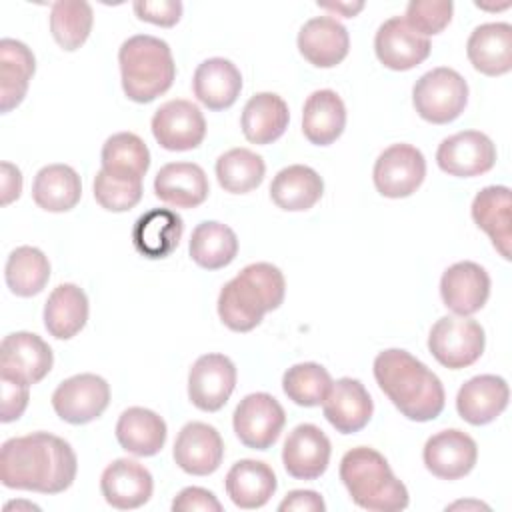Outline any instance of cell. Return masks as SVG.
<instances>
[{"label":"cell","instance_id":"cell-1","mask_svg":"<svg viewBox=\"0 0 512 512\" xmlns=\"http://www.w3.org/2000/svg\"><path fill=\"white\" fill-rule=\"evenodd\" d=\"M76 472L72 446L50 432H32L2 444L0 480L6 488L60 494L72 486Z\"/></svg>","mask_w":512,"mask_h":512},{"label":"cell","instance_id":"cell-2","mask_svg":"<svg viewBox=\"0 0 512 512\" xmlns=\"http://www.w3.org/2000/svg\"><path fill=\"white\" fill-rule=\"evenodd\" d=\"M374 378L408 420L428 422L444 410L446 394L440 378L402 348H388L374 358Z\"/></svg>","mask_w":512,"mask_h":512},{"label":"cell","instance_id":"cell-3","mask_svg":"<svg viewBox=\"0 0 512 512\" xmlns=\"http://www.w3.org/2000/svg\"><path fill=\"white\" fill-rule=\"evenodd\" d=\"M286 282L280 268L270 262L244 266L218 294V316L232 332L254 330L266 312L284 302Z\"/></svg>","mask_w":512,"mask_h":512},{"label":"cell","instance_id":"cell-4","mask_svg":"<svg viewBox=\"0 0 512 512\" xmlns=\"http://www.w3.org/2000/svg\"><path fill=\"white\" fill-rule=\"evenodd\" d=\"M340 480L352 502L370 512H398L410 502L406 486L374 448L356 446L340 460Z\"/></svg>","mask_w":512,"mask_h":512},{"label":"cell","instance_id":"cell-5","mask_svg":"<svg viewBox=\"0 0 512 512\" xmlns=\"http://www.w3.org/2000/svg\"><path fill=\"white\" fill-rule=\"evenodd\" d=\"M118 64L122 90L138 104L152 102L168 92L176 78L170 46L150 34H136L124 40L118 50Z\"/></svg>","mask_w":512,"mask_h":512},{"label":"cell","instance_id":"cell-6","mask_svg":"<svg viewBox=\"0 0 512 512\" xmlns=\"http://www.w3.org/2000/svg\"><path fill=\"white\" fill-rule=\"evenodd\" d=\"M412 104L422 120L448 124L464 112L468 104V84L454 68H432L416 80Z\"/></svg>","mask_w":512,"mask_h":512},{"label":"cell","instance_id":"cell-7","mask_svg":"<svg viewBox=\"0 0 512 512\" xmlns=\"http://www.w3.org/2000/svg\"><path fill=\"white\" fill-rule=\"evenodd\" d=\"M484 328L468 316H442L428 334L430 354L446 368L472 366L484 352Z\"/></svg>","mask_w":512,"mask_h":512},{"label":"cell","instance_id":"cell-8","mask_svg":"<svg viewBox=\"0 0 512 512\" xmlns=\"http://www.w3.org/2000/svg\"><path fill=\"white\" fill-rule=\"evenodd\" d=\"M284 424V408L266 392L244 396L232 414V426L238 440L252 450H268L280 438Z\"/></svg>","mask_w":512,"mask_h":512},{"label":"cell","instance_id":"cell-9","mask_svg":"<svg viewBox=\"0 0 512 512\" xmlns=\"http://www.w3.org/2000/svg\"><path fill=\"white\" fill-rule=\"evenodd\" d=\"M426 176L424 154L412 144H392L374 162L376 190L386 198L412 196Z\"/></svg>","mask_w":512,"mask_h":512},{"label":"cell","instance_id":"cell-10","mask_svg":"<svg viewBox=\"0 0 512 512\" xmlns=\"http://www.w3.org/2000/svg\"><path fill=\"white\" fill-rule=\"evenodd\" d=\"M110 404V386L98 374H76L58 384L52 394L54 412L68 424H88Z\"/></svg>","mask_w":512,"mask_h":512},{"label":"cell","instance_id":"cell-11","mask_svg":"<svg viewBox=\"0 0 512 512\" xmlns=\"http://www.w3.org/2000/svg\"><path fill=\"white\" fill-rule=\"evenodd\" d=\"M152 134L164 150H194L206 136V120L190 100H168L152 116Z\"/></svg>","mask_w":512,"mask_h":512},{"label":"cell","instance_id":"cell-12","mask_svg":"<svg viewBox=\"0 0 512 512\" xmlns=\"http://www.w3.org/2000/svg\"><path fill=\"white\" fill-rule=\"evenodd\" d=\"M436 162L450 176L474 178L494 168L496 146L484 132L464 130L440 142Z\"/></svg>","mask_w":512,"mask_h":512},{"label":"cell","instance_id":"cell-13","mask_svg":"<svg viewBox=\"0 0 512 512\" xmlns=\"http://www.w3.org/2000/svg\"><path fill=\"white\" fill-rule=\"evenodd\" d=\"M236 388V366L224 354H202L188 372V398L202 412H218Z\"/></svg>","mask_w":512,"mask_h":512},{"label":"cell","instance_id":"cell-14","mask_svg":"<svg viewBox=\"0 0 512 512\" xmlns=\"http://www.w3.org/2000/svg\"><path fill=\"white\" fill-rule=\"evenodd\" d=\"M54 364L52 348L32 332H12L0 344V376L38 384Z\"/></svg>","mask_w":512,"mask_h":512},{"label":"cell","instance_id":"cell-15","mask_svg":"<svg viewBox=\"0 0 512 512\" xmlns=\"http://www.w3.org/2000/svg\"><path fill=\"white\" fill-rule=\"evenodd\" d=\"M424 466L436 478L458 480L472 472L478 460V446L472 436L458 428L440 430L430 436L422 450Z\"/></svg>","mask_w":512,"mask_h":512},{"label":"cell","instance_id":"cell-16","mask_svg":"<svg viewBox=\"0 0 512 512\" xmlns=\"http://www.w3.org/2000/svg\"><path fill=\"white\" fill-rule=\"evenodd\" d=\"M430 40L408 26L404 16H392L380 24L374 36L378 60L396 72L412 70L430 56Z\"/></svg>","mask_w":512,"mask_h":512},{"label":"cell","instance_id":"cell-17","mask_svg":"<svg viewBox=\"0 0 512 512\" xmlns=\"http://www.w3.org/2000/svg\"><path fill=\"white\" fill-rule=\"evenodd\" d=\"M172 456L186 474L208 476L222 464L224 442L214 426L206 422H188L176 436Z\"/></svg>","mask_w":512,"mask_h":512},{"label":"cell","instance_id":"cell-18","mask_svg":"<svg viewBox=\"0 0 512 512\" xmlns=\"http://www.w3.org/2000/svg\"><path fill=\"white\" fill-rule=\"evenodd\" d=\"M322 410L336 432L354 434L370 422L374 402L360 380L344 376L330 384L322 400Z\"/></svg>","mask_w":512,"mask_h":512},{"label":"cell","instance_id":"cell-19","mask_svg":"<svg viewBox=\"0 0 512 512\" xmlns=\"http://www.w3.org/2000/svg\"><path fill=\"white\" fill-rule=\"evenodd\" d=\"M440 296L456 316H472L490 296V276L476 262H456L440 278Z\"/></svg>","mask_w":512,"mask_h":512},{"label":"cell","instance_id":"cell-20","mask_svg":"<svg viewBox=\"0 0 512 512\" xmlns=\"http://www.w3.org/2000/svg\"><path fill=\"white\" fill-rule=\"evenodd\" d=\"M330 440L316 424H298L282 448V464L292 478L316 480L330 462Z\"/></svg>","mask_w":512,"mask_h":512},{"label":"cell","instance_id":"cell-21","mask_svg":"<svg viewBox=\"0 0 512 512\" xmlns=\"http://www.w3.org/2000/svg\"><path fill=\"white\" fill-rule=\"evenodd\" d=\"M154 490L152 474L146 466L130 458H118L108 464L100 478L104 500L118 510H134L144 506Z\"/></svg>","mask_w":512,"mask_h":512},{"label":"cell","instance_id":"cell-22","mask_svg":"<svg viewBox=\"0 0 512 512\" xmlns=\"http://www.w3.org/2000/svg\"><path fill=\"white\" fill-rule=\"evenodd\" d=\"M510 390L502 376L480 374L464 382L456 394V410L472 426L494 422L508 406Z\"/></svg>","mask_w":512,"mask_h":512},{"label":"cell","instance_id":"cell-23","mask_svg":"<svg viewBox=\"0 0 512 512\" xmlns=\"http://www.w3.org/2000/svg\"><path fill=\"white\" fill-rule=\"evenodd\" d=\"M298 50L312 66L334 68L348 56L350 36L336 18L316 16L300 28Z\"/></svg>","mask_w":512,"mask_h":512},{"label":"cell","instance_id":"cell-24","mask_svg":"<svg viewBox=\"0 0 512 512\" xmlns=\"http://www.w3.org/2000/svg\"><path fill=\"white\" fill-rule=\"evenodd\" d=\"M210 192L208 176L194 162L164 164L154 178V194L174 208H196Z\"/></svg>","mask_w":512,"mask_h":512},{"label":"cell","instance_id":"cell-25","mask_svg":"<svg viewBox=\"0 0 512 512\" xmlns=\"http://www.w3.org/2000/svg\"><path fill=\"white\" fill-rule=\"evenodd\" d=\"M184 222L170 208H152L138 216L132 226V244L138 254L150 260L170 256L182 238Z\"/></svg>","mask_w":512,"mask_h":512},{"label":"cell","instance_id":"cell-26","mask_svg":"<svg viewBox=\"0 0 512 512\" xmlns=\"http://www.w3.org/2000/svg\"><path fill=\"white\" fill-rule=\"evenodd\" d=\"M466 54L474 70L486 76H502L512 68V26L488 22L472 30Z\"/></svg>","mask_w":512,"mask_h":512},{"label":"cell","instance_id":"cell-27","mask_svg":"<svg viewBox=\"0 0 512 512\" xmlns=\"http://www.w3.org/2000/svg\"><path fill=\"white\" fill-rule=\"evenodd\" d=\"M224 486L234 506L242 510H254L268 504L276 492L278 482L274 470L266 462L244 458L232 464Z\"/></svg>","mask_w":512,"mask_h":512},{"label":"cell","instance_id":"cell-28","mask_svg":"<svg viewBox=\"0 0 512 512\" xmlns=\"http://www.w3.org/2000/svg\"><path fill=\"white\" fill-rule=\"evenodd\" d=\"M194 96L208 110L230 108L242 90V74L234 62L226 58H208L198 64L192 78Z\"/></svg>","mask_w":512,"mask_h":512},{"label":"cell","instance_id":"cell-29","mask_svg":"<svg viewBox=\"0 0 512 512\" xmlns=\"http://www.w3.org/2000/svg\"><path fill=\"white\" fill-rule=\"evenodd\" d=\"M510 188L508 186H486L472 200V220L484 230L492 246L504 260H510L512 228H510Z\"/></svg>","mask_w":512,"mask_h":512},{"label":"cell","instance_id":"cell-30","mask_svg":"<svg viewBox=\"0 0 512 512\" xmlns=\"http://www.w3.org/2000/svg\"><path fill=\"white\" fill-rule=\"evenodd\" d=\"M288 120H290L288 104L278 94L258 92L246 102L242 110L240 126L248 142L266 146L278 140L286 132Z\"/></svg>","mask_w":512,"mask_h":512},{"label":"cell","instance_id":"cell-31","mask_svg":"<svg viewBox=\"0 0 512 512\" xmlns=\"http://www.w3.org/2000/svg\"><path fill=\"white\" fill-rule=\"evenodd\" d=\"M36 60L32 50L14 38L0 40V110L2 114L16 108L34 76Z\"/></svg>","mask_w":512,"mask_h":512},{"label":"cell","instance_id":"cell-32","mask_svg":"<svg viewBox=\"0 0 512 512\" xmlns=\"http://www.w3.org/2000/svg\"><path fill=\"white\" fill-rule=\"evenodd\" d=\"M346 126V106L334 90L312 92L302 108V132L308 142L328 146L340 138Z\"/></svg>","mask_w":512,"mask_h":512},{"label":"cell","instance_id":"cell-33","mask_svg":"<svg viewBox=\"0 0 512 512\" xmlns=\"http://www.w3.org/2000/svg\"><path fill=\"white\" fill-rule=\"evenodd\" d=\"M88 320V296L70 282L58 284L44 304V326L58 340L74 338Z\"/></svg>","mask_w":512,"mask_h":512},{"label":"cell","instance_id":"cell-34","mask_svg":"<svg viewBox=\"0 0 512 512\" xmlns=\"http://www.w3.org/2000/svg\"><path fill=\"white\" fill-rule=\"evenodd\" d=\"M166 422L154 410L132 406L116 422L118 444L134 456H154L166 442Z\"/></svg>","mask_w":512,"mask_h":512},{"label":"cell","instance_id":"cell-35","mask_svg":"<svg viewBox=\"0 0 512 512\" xmlns=\"http://www.w3.org/2000/svg\"><path fill=\"white\" fill-rule=\"evenodd\" d=\"M324 192V180L320 174L304 164H292L282 168L270 184L272 202L286 212L310 210Z\"/></svg>","mask_w":512,"mask_h":512},{"label":"cell","instance_id":"cell-36","mask_svg":"<svg viewBox=\"0 0 512 512\" xmlns=\"http://www.w3.org/2000/svg\"><path fill=\"white\" fill-rule=\"evenodd\" d=\"M80 196V176L68 164H48L34 176L32 198L46 212H68L80 202Z\"/></svg>","mask_w":512,"mask_h":512},{"label":"cell","instance_id":"cell-37","mask_svg":"<svg viewBox=\"0 0 512 512\" xmlns=\"http://www.w3.org/2000/svg\"><path fill=\"white\" fill-rule=\"evenodd\" d=\"M102 170L114 178L142 182L150 168V150L134 132H118L102 146Z\"/></svg>","mask_w":512,"mask_h":512},{"label":"cell","instance_id":"cell-38","mask_svg":"<svg viewBox=\"0 0 512 512\" xmlns=\"http://www.w3.org/2000/svg\"><path fill=\"white\" fill-rule=\"evenodd\" d=\"M190 258L204 270H220L238 254V238L234 230L216 220L200 222L190 236Z\"/></svg>","mask_w":512,"mask_h":512},{"label":"cell","instance_id":"cell-39","mask_svg":"<svg viewBox=\"0 0 512 512\" xmlns=\"http://www.w3.org/2000/svg\"><path fill=\"white\" fill-rule=\"evenodd\" d=\"M6 286L20 298L36 296L50 280V262L46 254L34 246H18L10 252L4 266Z\"/></svg>","mask_w":512,"mask_h":512},{"label":"cell","instance_id":"cell-40","mask_svg":"<svg viewBox=\"0 0 512 512\" xmlns=\"http://www.w3.org/2000/svg\"><path fill=\"white\" fill-rule=\"evenodd\" d=\"M266 164L260 154L248 148H232L216 160L218 184L230 194H246L264 180Z\"/></svg>","mask_w":512,"mask_h":512},{"label":"cell","instance_id":"cell-41","mask_svg":"<svg viewBox=\"0 0 512 512\" xmlns=\"http://www.w3.org/2000/svg\"><path fill=\"white\" fill-rule=\"evenodd\" d=\"M94 22L92 6L84 0H58L50 10V32L56 44L68 52L78 50L90 36Z\"/></svg>","mask_w":512,"mask_h":512},{"label":"cell","instance_id":"cell-42","mask_svg":"<svg viewBox=\"0 0 512 512\" xmlns=\"http://www.w3.org/2000/svg\"><path fill=\"white\" fill-rule=\"evenodd\" d=\"M332 378L328 370L316 362H300L290 366L282 376L284 394L298 406H318L322 404Z\"/></svg>","mask_w":512,"mask_h":512},{"label":"cell","instance_id":"cell-43","mask_svg":"<svg viewBox=\"0 0 512 512\" xmlns=\"http://www.w3.org/2000/svg\"><path fill=\"white\" fill-rule=\"evenodd\" d=\"M94 198L108 212H126L142 198V182L122 180L106 174L102 168L94 176Z\"/></svg>","mask_w":512,"mask_h":512},{"label":"cell","instance_id":"cell-44","mask_svg":"<svg viewBox=\"0 0 512 512\" xmlns=\"http://www.w3.org/2000/svg\"><path fill=\"white\" fill-rule=\"evenodd\" d=\"M454 4L450 0H412L406 6L404 20L422 36L440 34L452 20Z\"/></svg>","mask_w":512,"mask_h":512},{"label":"cell","instance_id":"cell-45","mask_svg":"<svg viewBox=\"0 0 512 512\" xmlns=\"http://www.w3.org/2000/svg\"><path fill=\"white\" fill-rule=\"evenodd\" d=\"M132 8L138 20L164 28L174 26L182 16L180 0H138L132 4Z\"/></svg>","mask_w":512,"mask_h":512},{"label":"cell","instance_id":"cell-46","mask_svg":"<svg viewBox=\"0 0 512 512\" xmlns=\"http://www.w3.org/2000/svg\"><path fill=\"white\" fill-rule=\"evenodd\" d=\"M0 382H2L0 420L4 424H8V422L18 420L24 414V410L28 406V398H30V392H28L30 386L20 380L6 378V376H0Z\"/></svg>","mask_w":512,"mask_h":512},{"label":"cell","instance_id":"cell-47","mask_svg":"<svg viewBox=\"0 0 512 512\" xmlns=\"http://www.w3.org/2000/svg\"><path fill=\"white\" fill-rule=\"evenodd\" d=\"M172 510L174 512H220L222 504L218 498L200 486H188L178 492V496L172 500Z\"/></svg>","mask_w":512,"mask_h":512},{"label":"cell","instance_id":"cell-48","mask_svg":"<svg viewBox=\"0 0 512 512\" xmlns=\"http://www.w3.org/2000/svg\"><path fill=\"white\" fill-rule=\"evenodd\" d=\"M280 512L294 510V512H324L326 504L322 496L314 490H292L286 498L278 504Z\"/></svg>","mask_w":512,"mask_h":512},{"label":"cell","instance_id":"cell-49","mask_svg":"<svg viewBox=\"0 0 512 512\" xmlns=\"http://www.w3.org/2000/svg\"><path fill=\"white\" fill-rule=\"evenodd\" d=\"M0 170H2V176H0L2 206H8L22 192V172L14 164H10V162H2Z\"/></svg>","mask_w":512,"mask_h":512},{"label":"cell","instance_id":"cell-50","mask_svg":"<svg viewBox=\"0 0 512 512\" xmlns=\"http://www.w3.org/2000/svg\"><path fill=\"white\" fill-rule=\"evenodd\" d=\"M318 6H322V8H326V10H334V12H342L346 18H352L356 12H360L362 8H364V4L362 2H358V4H318Z\"/></svg>","mask_w":512,"mask_h":512},{"label":"cell","instance_id":"cell-51","mask_svg":"<svg viewBox=\"0 0 512 512\" xmlns=\"http://www.w3.org/2000/svg\"><path fill=\"white\" fill-rule=\"evenodd\" d=\"M448 508H450V510H452V508H486V510H488V506L482 504V502H454V504H450Z\"/></svg>","mask_w":512,"mask_h":512}]
</instances>
